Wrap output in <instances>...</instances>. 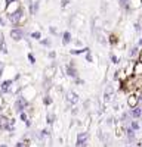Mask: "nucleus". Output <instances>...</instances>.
Instances as JSON below:
<instances>
[{
	"instance_id": "obj_23",
	"label": "nucleus",
	"mask_w": 142,
	"mask_h": 147,
	"mask_svg": "<svg viewBox=\"0 0 142 147\" xmlns=\"http://www.w3.org/2000/svg\"><path fill=\"white\" fill-rule=\"evenodd\" d=\"M106 43L111 44V46H117L118 44V37L115 34H110L108 37H106Z\"/></svg>"
},
{
	"instance_id": "obj_43",
	"label": "nucleus",
	"mask_w": 142,
	"mask_h": 147,
	"mask_svg": "<svg viewBox=\"0 0 142 147\" xmlns=\"http://www.w3.org/2000/svg\"><path fill=\"white\" fill-rule=\"evenodd\" d=\"M24 146H25V144H24L22 141H19V143H16V146H15V147H24Z\"/></svg>"
},
{
	"instance_id": "obj_16",
	"label": "nucleus",
	"mask_w": 142,
	"mask_h": 147,
	"mask_svg": "<svg viewBox=\"0 0 142 147\" xmlns=\"http://www.w3.org/2000/svg\"><path fill=\"white\" fill-rule=\"evenodd\" d=\"M89 50H90L89 46H83V47H80V49H70L68 53H70L71 56H80V55H85V53L89 52Z\"/></svg>"
},
{
	"instance_id": "obj_29",
	"label": "nucleus",
	"mask_w": 142,
	"mask_h": 147,
	"mask_svg": "<svg viewBox=\"0 0 142 147\" xmlns=\"http://www.w3.org/2000/svg\"><path fill=\"white\" fill-rule=\"evenodd\" d=\"M85 62H87V63H93L95 62V57H93L92 50H89V52L85 53Z\"/></svg>"
},
{
	"instance_id": "obj_46",
	"label": "nucleus",
	"mask_w": 142,
	"mask_h": 147,
	"mask_svg": "<svg viewBox=\"0 0 142 147\" xmlns=\"http://www.w3.org/2000/svg\"><path fill=\"white\" fill-rule=\"evenodd\" d=\"M139 119H141V121H139V125H141V127H142V116H141V118H139Z\"/></svg>"
},
{
	"instance_id": "obj_33",
	"label": "nucleus",
	"mask_w": 142,
	"mask_h": 147,
	"mask_svg": "<svg viewBox=\"0 0 142 147\" xmlns=\"http://www.w3.org/2000/svg\"><path fill=\"white\" fill-rule=\"evenodd\" d=\"M71 44H74L76 47L74 49H80V47H83V41L80 40V38H73V43Z\"/></svg>"
},
{
	"instance_id": "obj_17",
	"label": "nucleus",
	"mask_w": 142,
	"mask_h": 147,
	"mask_svg": "<svg viewBox=\"0 0 142 147\" xmlns=\"http://www.w3.org/2000/svg\"><path fill=\"white\" fill-rule=\"evenodd\" d=\"M139 52H141V49L135 44L129 49V52H127V56H129V60L132 59V60H138V56H139Z\"/></svg>"
},
{
	"instance_id": "obj_14",
	"label": "nucleus",
	"mask_w": 142,
	"mask_h": 147,
	"mask_svg": "<svg viewBox=\"0 0 142 147\" xmlns=\"http://www.w3.org/2000/svg\"><path fill=\"white\" fill-rule=\"evenodd\" d=\"M0 53L2 55H9V49H8V44H6V38H5V34L0 28Z\"/></svg>"
},
{
	"instance_id": "obj_5",
	"label": "nucleus",
	"mask_w": 142,
	"mask_h": 147,
	"mask_svg": "<svg viewBox=\"0 0 142 147\" xmlns=\"http://www.w3.org/2000/svg\"><path fill=\"white\" fill-rule=\"evenodd\" d=\"M64 97H65V102L68 103V106H76L80 102V96L74 90H67L64 93Z\"/></svg>"
},
{
	"instance_id": "obj_44",
	"label": "nucleus",
	"mask_w": 142,
	"mask_h": 147,
	"mask_svg": "<svg viewBox=\"0 0 142 147\" xmlns=\"http://www.w3.org/2000/svg\"><path fill=\"white\" fill-rule=\"evenodd\" d=\"M12 2H15V0H5V6H8V5L12 3Z\"/></svg>"
},
{
	"instance_id": "obj_2",
	"label": "nucleus",
	"mask_w": 142,
	"mask_h": 147,
	"mask_svg": "<svg viewBox=\"0 0 142 147\" xmlns=\"http://www.w3.org/2000/svg\"><path fill=\"white\" fill-rule=\"evenodd\" d=\"M64 72H65L67 78H70L71 81L80 77V71H79V68H77V63H76V60H74V59H70L68 62L65 63V66H64Z\"/></svg>"
},
{
	"instance_id": "obj_10",
	"label": "nucleus",
	"mask_w": 142,
	"mask_h": 147,
	"mask_svg": "<svg viewBox=\"0 0 142 147\" xmlns=\"http://www.w3.org/2000/svg\"><path fill=\"white\" fill-rule=\"evenodd\" d=\"M127 106L130 109L139 106V93H130L129 94V97H127Z\"/></svg>"
},
{
	"instance_id": "obj_13",
	"label": "nucleus",
	"mask_w": 142,
	"mask_h": 147,
	"mask_svg": "<svg viewBox=\"0 0 142 147\" xmlns=\"http://www.w3.org/2000/svg\"><path fill=\"white\" fill-rule=\"evenodd\" d=\"M61 41H62V46H65V47L73 43V34H71V31L65 30L64 32H61Z\"/></svg>"
},
{
	"instance_id": "obj_36",
	"label": "nucleus",
	"mask_w": 142,
	"mask_h": 147,
	"mask_svg": "<svg viewBox=\"0 0 142 147\" xmlns=\"http://www.w3.org/2000/svg\"><path fill=\"white\" fill-rule=\"evenodd\" d=\"M6 25H8V21H6L5 15H0V28H3V27H6Z\"/></svg>"
},
{
	"instance_id": "obj_45",
	"label": "nucleus",
	"mask_w": 142,
	"mask_h": 147,
	"mask_svg": "<svg viewBox=\"0 0 142 147\" xmlns=\"http://www.w3.org/2000/svg\"><path fill=\"white\" fill-rule=\"evenodd\" d=\"M138 60H139V62H142V50L139 52V56H138Z\"/></svg>"
},
{
	"instance_id": "obj_22",
	"label": "nucleus",
	"mask_w": 142,
	"mask_h": 147,
	"mask_svg": "<svg viewBox=\"0 0 142 147\" xmlns=\"http://www.w3.org/2000/svg\"><path fill=\"white\" fill-rule=\"evenodd\" d=\"M118 6H120L126 13L132 12V9H130V6H129V0H118Z\"/></svg>"
},
{
	"instance_id": "obj_41",
	"label": "nucleus",
	"mask_w": 142,
	"mask_h": 147,
	"mask_svg": "<svg viewBox=\"0 0 142 147\" xmlns=\"http://www.w3.org/2000/svg\"><path fill=\"white\" fill-rule=\"evenodd\" d=\"M136 46H138L139 49H142V35H139V40H138V43H136Z\"/></svg>"
},
{
	"instance_id": "obj_21",
	"label": "nucleus",
	"mask_w": 142,
	"mask_h": 147,
	"mask_svg": "<svg viewBox=\"0 0 142 147\" xmlns=\"http://www.w3.org/2000/svg\"><path fill=\"white\" fill-rule=\"evenodd\" d=\"M39 43H40V46H42V47H46V49H51V47H52V44H53V41H52L51 37H44V38H42Z\"/></svg>"
},
{
	"instance_id": "obj_38",
	"label": "nucleus",
	"mask_w": 142,
	"mask_h": 147,
	"mask_svg": "<svg viewBox=\"0 0 142 147\" xmlns=\"http://www.w3.org/2000/svg\"><path fill=\"white\" fill-rule=\"evenodd\" d=\"M73 82H74V84H77V85H85V80H81L80 77H79V78H76V80H73Z\"/></svg>"
},
{
	"instance_id": "obj_7",
	"label": "nucleus",
	"mask_w": 142,
	"mask_h": 147,
	"mask_svg": "<svg viewBox=\"0 0 142 147\" xmlns=\"http://www.w3.org/2000/svg\"><path fill=\"white\" fill-rule=\"evenodd\" d=\"M15 84V81L12 78H5L0 81V96H5V94H9L10 93V88L12 85Z\"/></svg>"
},
{
	"instance_id": "obj_49",
	"label": "nucleus",
	"mask_w": 142,
	"mask_h": 147,
	"mask_svg": "<svg viewBox=\"0 0 142 147\" xmlns=\"http://www.w3.org/2000/svg\"><path fill=\"white\" fill-rule=\"evenodd\" d=\"M126 147H130V146H126Z\"/></svg>"
},
{
	"instance_id": "obj_8",
	"label": "nucleus",
	"mask_w": 142,
	"mask_h": 147,
	"mask_svg": "<svg viewBox=\"0 0 142 147\" xmlns=\"http://www.w3.org/2000/svg\"><path fill=\"white\" fill-rule=\"evenodd\" d=\"M40 0H30L28 2V12H30V15L31 16H36L39 13V10H40Z\"/></svg>"
},
{
	"instance_id": "obj_4",
	"label": "nucleus",
	"mask_w": 142,
	"mask_h": 147,
	"mask_svg": "<svg viewBox=\"0 0 142 147\" xmlns=\"http://www.w3.org/2000/svg\"><path fill=\"white\" fill-rule=\"evenodd\" d=\"M25 35H27V31L22 27H12L10 31H9V37L12 38V41H15V43L22 41L24 38H25Z\"/></svg>"
},
{
	"instance_id": "obj_34",
	"label": "nucleus",
	"mask_w": 142,
	"mask_h": 147,
	"mask_svg": "<svg viewBox=\"0 0 142 147\" xmlns=\"http://www.w3.org/2000/svg\"><path fill=\"white\" fill-rule=\"evenodd\" d=\"M56 52L55 50H49V52H47V59H51V60H55L56 59Z\"/></svg>"
},
{
	"instance_id": "obj_40",
	"label": "nucleus",
	"mask_w": 142,
	"mask_h": 147,
	"mask_svg": "<svg viewBox=\"0 0 142 147\" xmlns=\"http://www.w3.org/2000/svg\"><path fill=\"white\" fill-rule=\"evenodd\" d=\"M79 112H80V110H79L77 107H73V109H71V115H73V116H76V115H79Z\"/></svg>"
},
{
	"instance_id": "obj_19",
	"label": "nucleus",
	"mask_w": 142,
	"mask_h": 147,
	"mask_svg": "<svg viewBox=\"0 0 142 147\" xmlns=\"http://www.w3.org/2000/svg\"><path fill=\"white\" fill-rule=\"evenodd\" d=\"M127 113H129V118L139 119V118L142 116V107H141V106H136V107H133V109H130Z\"/></svg>"
},
{
	"instance_id": "obj_6",
	"label": "nucleus",
	"mask_w": 142,
	"mask_h": 147,
	"mask_svg": "<svg viewBox=\"0 0 142 147\" xmlns=\"http://www.w3.org/2000/svg\"><path fill=\"white\" fill-rule=\"evenodd\" d=\"M19 94H22L28 102H31L34 97H36V94H37V90H36V87H34L33 84H30V85H25V87H22V90H21Z\"/></svg>"
},
{
	"instance_id": "obj_37",
	"label": "nucleus",
	"mask_w": 142,
	"mask_h": 147,
	"mask_svg": "<svg viewBox=\"0 0 142 147\" xmlns=\"http://www.w3.org/2000/svg\"><path fill=\"white\" fill-rule=\"evenodd\" d=\"M5 66H6V63L3 62V60H0V78H2L3 74H5Z\"/></svg>"
},
{
	"instance_id": "obj_48",
	"label": "nucleus",
	"mask_w": 142,
	"mask_h": 147,
	"mask_svg": "<svg viewBox=\"0 0 142 147\" xmlns=\"http://www.w3.org/2000/svg\"><path fill=\"white\" fill-rule=\"evenodd\" d=\"M83 147H87V146H83Z\"/></svg>"
},
{
	"instance_id": "obj_30",
	"label": "nucleus",
	"mask_w": 142,
	"mask_h": 147,
	"mask_svg": "<svg viewBox=\"0 0 142 147\" xmlns=\"http://www.w3.org/2000/svg\"><path fill=\"white\" fill-rule=\"evenodd\" d=\"M27 59H28V62H30V65H31V66H34V65H36V62H37V59H36V56H34V53H33V52H28V53H27Z\"/></svg>"
},
{
	"instance_id": "obj_26",
	"label": "nucleus",
	"mask_w": 142,
	"mask_h": 147,
	"mask_svg": "<svg viewBox=\"0 0 142 147\" xmlns=\"http://www.w3.org/2000/svg\"><path fill=\"white\" fill-rule=\"evenodd\" d=\"M133 62H135V60H133ZM133 62H132V63H129V65L126 66V69L123 71V74H124V77H126V78L132 77V72H133Z\"/></svg>"
},
{
	"instance_id": "obj_28",
	"label": "nucleus",
	"mask_w": 142,
	"mask_h": 147,
	"mask_svg": "<svg viewBox=\"0 0 142 147\" xmlns=\"http://www.w3.org/2000/svg\"><path fill=\"white\" fill-rule=\"evenodd\" d=\"M55 121H56V115H55V113L49 112V113L46 115V124H47V125H52Z\"/></svg>"
},
{
	"instance_id": "obj_47",
	"label": "nucleus",
	"mask_w": 142,
	"mask_h": 147,
	"mask_svg": "<svg viewBox=\"0 0 142 147\" xmlns=\"http://www.w3.org/2000/svg\"><path fill=\"white\" fill-rule=\"evenodd\" d=\"M0 147H9L8 144H0Z\"/></svg>"
},
{
	"instance_id": "obj_20",
	"label": "nucleus",
	"mask_w": 142,
	"mask_h": 147,
	"mask_svg": "<svg viewBox=\"0 0 142 147\" xmlns=\"http://www.w3.org/2000/svg\"><path fill=\"white\" fill-rule=\"evenodd\" d=\"M27 35L30 37L31 40H34V41H40V40L43 38V34H42V31H39V30H37V31H33V32H30V34L27 32Z\"/></svg>"
},
{
	"instance_id": "obj_27",
	"label": "nucleus",
	"mask_w": 142,
	"mask_h": 147,
	"mask_svg": "<svg viewBox=\"0 0 142 147\" xmlns=\"http://www.w3.org/2000/svg\"><path fill=\"white\" fill-rule=\"evenodd\" d=\"M53 103V99H52V96L49 94V93H46L44 96H43V105L44 106H51Z\"/></svg>"
},
{
	"instance_id": "obj_35",
	"label": "nucleus",
	"mask_w": 142,
	"mask_h": 147,
	"mask_svg": "<svg viewBox=\"0 0 142 147\" xmlns=\"http://www.w3.org/2000/svg\"><path fill=\"white\" fill-rule=\"evenodd\" d=\"M47 30H49V34L53 35V37H58V35H59V32H58V30H56L55 27H49Z\"/></svg>"
},
{
	"instance_id": "obj_11",
	"label": "nucleus",
	"mask_w": 142,
	"mask_h": 147,
	"mask_svg": "<svg viewBox=\"0 0 142 147\" xmlns=\"http://www.w3.org/2000/svg\"><path fill=\"white\" fill-rule=\"evenodd\" d=\"M21 7H22V3L19 2V0H15V2L9 3V5L5 7V15H8V13H14V12H16V10L21 9Z\"/></svg>"
},
{
	"instance_id": "obj_15",
	"label": "nucleus",
	"mask_w": 142,
	"mask_h": 147,
	"mask_svg": "<svg viewBox=\"0 0 142 147\" xmlns=\"http://www.w3.org/2000/svg\"><path fill=\"white\" fill-rule=\"evenodd\" d=\"M87 132H79L77 134V141H76V147H83L87 146Z\"/></svg>"
},
{
	"instance_id": "obj_42",
	"label": "nucleus",
	"mask_w": 142,
	"mask_h": 147,
	"mask_svg": "<svg viewBox=\"0 0 142 147\" xmlns=\"http://www.w3.org/2000/svg\"><path fill=\"white\" fill-rule=\"evenodd\" d=\"M68 3H70V0H62V2H61V7H65Z\"/></svg>"
},
{
	"instance_id": "obj_18",
	"label": "nucleus",
	"mask_w": 142,
	"mask_h": 147,
	"mask_svg": "<svg viewBox=\"0 0 142 147\" xmlns=\"http://www.w3.org/2000/svg\"><path fill=\"white\" fill-rule=\"evenodd\" d=\"M132 77H136V78H141L142 77V62H139V60H135V62H133Z\"/></svg>"
},
{
	"instance_id": "obj_3",
	"label": "nucleus",
	"mask_w": 142,
	"mask_h": 147,
	"mask_svg": "<svg viewBox=\"0 0 142 147\" xmlns=\"http://www.w3.org/2000/svg\"><path fill=\"white\" fill-rule=\"evenodd\" d=\"M30 106H31V102H28L22 94H16L15 102H14V110H15V113L19 115L21 112H25Z\"/></svg>"
},
{
	"instance_id": "obj_31",
	"label": "nucleus",
	"mask_w": 142,
	"mask_h": 147,
	"mask_svg": "<svg viewBox=\"0 0 142 147\" xmlns=\"http://www.w3.org/2000/svg\"><path fill=\"white\" fill-rule=\"evenodd\" d=\"M110 60H111L113 65H118V63H120V57H118L117 55H114V53H110Z\"/></svg>"
},
{
	"instance_id": "obj_39",
	"label": "nucleus",
	"mask_w": 142,
	"mask_h": 147,
	"mask_svg": "<svg viewBox=\"0 0 142 147\" xmlns=\"http://www.w3.org/2000/svg\"><path fill=\"white\" fill-rule=\"evenodd\" d=\"M19 118H21V121H22V122H25V121L28 119V115H27V112H21V113H19Z\"/></svg>"
},
{
	"instance_id": "obj_1",
	"label": "nucleus",
	"mask_w": 142,
	"mask_h": 147,
	"mask_svg": "<svg viewBox=\"0 0 142 147\" xmlns=\"http://www.w3.org/2000/svg\"><path fill=\"white\" fill-rule=\"evenodd\" d=\"M5 18H6L8 24H10L12 27H22L24 24H25V21H27L25 7L22 6L21 9H18L16 12H14V13H8V15H5Z\"/></svg>"
},
{
	"instance_id": "obj_12",
	"label": "nucleus",
	"mask_w": 142,
	"mask_h": 147,
	"mask_svg": "<svg viewBox=\"0 0 142 147\" xmlns=\"http://www.w3.org/2000/svg\"><path fill=\"white\" fill-rule=\"evenodd\" d=\"M56 71H58V68H56V65H49L46 69H44V72H43V78H47V80H53V77H55V74H56Z\"/></svg>"
},
{
	"instance_id": "obj_32",
	"label": "nucleus",
	"mask_w": 142,
	"mask_h": 147,
	"mask_svg": "<svg viewBox=\"0 0 142 147\" xmlns=\"http://www.w3.org/2000/svg\"><path fill=\"white\" fill-rule=\"evenodd\" d=\"M130 129H133V131H138L139 128H141V125H139V122L136 121V119H133V121H130V127H129Z\"/></svg>"
},
{
	"instance_id": "obj_24",
	"label": "nucleus",
	"mask_w": 142,
	"mask_h": 147,
	"mask_svg": "<svg viewBox=\"0 0 142 147\" xmlns=\"http://www.w3.org/2000/svg\"><path fill=\"white\" fill-rule=\"evenodd\" d=\"M136 131H133V129H130L129 127H127V129H126V137H127V140L130 141V143H133L135 141V138H136V134H135Z\"/></svg>"
},
{
	"instance_id": "obj_9",
	"label": "nucleus",
	"mask_w": 142,
	"mask_h": 147,
	"mask_svg": "<svg viewBox=\"0 0 142 147\" xmlns=\"http://www.w3.org/2000/svg\"><path fill=\"white\" fill-rule=\"evenodd\" d=\"M114 93H115V90H114V87L111 84H106V87H105V90H104V102L105 103H108V102H111V99L114 97Z\"/></svg>"
},
{
	"instance_id": "obj_25",
	"label": "nucleus",
	"mask_w": 142,
	"mask_h": 147,
	"mask_svg": "<svg viewBox=\"0 0 142 147\" xmlns=\"http://www.w3.org/2000/svg\"><path fill=\"white\" fill-rule=\"evenodd\" d=\"M133 28H135V32H136L138 35H142V21H141V18L133 24Z\"/></svg>"
}]
</instances>
